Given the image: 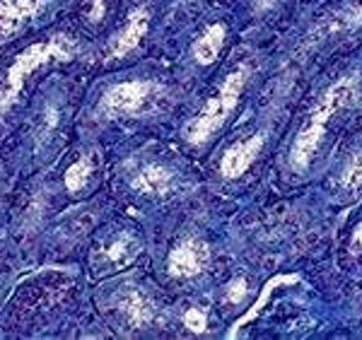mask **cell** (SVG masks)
<instances>
[{
  "label": "cell",
  "mask_w": 362,
  "mask_h": 340,
  "mask_svg": "<svg viewBox=\"0 0 362 340\" xmlns=\"http://www.w3.org/2000/svg\"><path fill=\"white\" fill-rule=\"evenodd\" d=\"M362 92V78L360 75H343L334 85H329L317 104L309 111V116L302 123V128L297 131L295 143L290 148V167L293 172H305L312 164L314 155H317L321 140H324L329 123L336 114H341L348 104H353Z\"/></svg>",
  "instance_id": "6da1fadb"
},
{
  "label": "cell",
  "mask_w": 362,
  "mask_h": 340,
  "mask_svg": "<svg viewBox=\"0 0 362 340\" xmlns=\"http://www.w3.org/2000/svg\"><path fill=\"white\" fill-rule=\"evenodd\" d=\"M78 54V44L73 39L61 34V37H51L42 44H32L29 49L22 51L8 68L5 78L0 80V114H5L17 102L20 92L25 90L27 80L37 73L39 68L49 66V63L70 61Z\"/></svg>",
  "instance_id": "7a4b0ae2"
},
{
  "label": "cell",
  "mask_w": 362,
  "mask_h": 340,
  "mask_svg": "<svg viewBox=\"0 0 362 340\" xmlns=\"http://www.w3.org/2000/svg\"><path fill=\"white\" fill-rule=\"evenodd\" d=\"M247 80H249L247 63H242L237 70H232V73L227 75V78L223 80V85L218 87V92H215V95L206 102V107H203L194 119L186 123L184 138L189 140L191 145L208 143V140L225 126L227 119L235 114Z\"/></svg>",
  "instance_id": "3957f363"
},
{
  "label": "cell",
  "mask_w": 362,
  "mask_h": 340,
  "mask_svg": "<svg viewBox=\"0 0 362 340\" xmlns=\"http://www.w3.org/2000/svg\"><path fill=\"white\" fill-rule=\"evenodd\" d=\"M167 99L165 85L155 80H128L112 85L97 104L102 119H136L162 109Z\"/></svg>",
  "instance_id": "277c9868"
},
{
  "label": "cell",
  "mask_w": 362,
  "mask_h": 340,
  "mask_svg": "<svg viewBox=\"0 0 362 340\" xmlns=\"http://www.w3.org/2000/svg\"><path fill=\"white\" fill-rule=\"evenodd\" d=\"M210 261V249L196 237H186L169 251L167 271L172 278H196L206 271Z\"/></svg>",
  "instance_id": "5b68a950"
},
{
  "label": "cell",
  "mask_w": 362,
  "mask_h": 340,
  "mask_svg": "<svg viewBox=\"0 0 362 340\" xmlns=\"http://www.w3.org/2000/svg\"><path fill=\"white\" fill-rule=\"evenodd\" d=\"M148 27H150V13L145 8H136L131 10L128 15L126 25L119 29V34L109 41L107 46V61H116V58H124L128 54L140 46V41L148 34Z\"/></svg>",
  "instance_id": "8992f818"
},
{
  "label": "cell",
  "mask_w": 362,
  "mask_h": 340,
  "mask_svg": "<svg viewBox=\"0 0 362 340\" xmlns=\"http://www.w3.org/2000/svg\"><path fill=\"white\" fill-rule=\"evenodd\" d=\"M264 140H266L264 133H254V136L239 140L232 148H227L223 162H220V174L225 179H239L242 174H247L249 167L259 157L261 148H264Z\"/></svg>",
  "instance_id": "52a82bcc"
},
{
  "label": "cell",
  "mask_w": 362,
  "mask_h": 340,
  "mask_svg": "<svg viewBox=\"0 0 362 340\" xmlns=\"http://www.w3.org/2000/svg\"><path fill=\"white\" fill-rule=\"evenodd\" d=\"M46 0H0V39H10L44 10Z\"/></svg>",
  "instance_id": "ba28073f"
},
{
  "label": "cell",
  "mask_w": 362,
  "mask_h": 340,
  "mask_svg": "<svg viewBox=\"0 0 362 340\" xmlns=\"http://www.w3.org/2000/svg\"><path fill=\"white\" fill-rule=\"evenodd\" d=\"M131 186L143 196L162 198L177 189V174L165 164H145L138 169V174L131 179Z\"/></svg>",
  "instance_id": "9c48e42d"
},
{
  "label": "cell",
  "mask_w": 362,
  "mask_h": 340,
  "mask_svg": "<svg viewBox=\"0 0 362 340\" xmlns=\"http://www.w3.org/2000/svg\"><path fill=\"white\" fill-rule=\"evenodd\" d=\"M119 309L131 328H148L155 321V304L136 287H126L119 295Z\"/></svg>",
  "instance_id": "30bf717a"
},
{
  "label": "cell",
  "mask_w": 362,
  "mask_h": 340,
  "mask_svg": "<svg viewBox=\"0 0 362 340\" xmlns=\"http://www.w3.org/2000/svg\"><path fill=\"white\" fill-rule=\"evenodd\" d=\"M225 25H210L194 44V58L201 66H210L220 56V49L225 44Z\"/></svg>",
  "instance_id": "8fae6325"
},
{
  "label": "cell",
  "mask_w": 362,
  "mask_h": 340,
  "mask_svg": "<svg viewBox=\"0 0 362 340\" xmlns=\"http://www.w3.org/2000/svg\"><path fill=\"white\" fill-rule=\"evenodd\" d=\"M140 239L133 237V234H119L116 239L109 242V246L104 249V256H107V261L112 263V266H128V263H133V259L140 254Z\"/></svg>",
  "instance_id": "7c38bea8"
},
{
  "label": "cell",
  "mask_w": 362,
  "mask_h": 340,
  "mask_svg": "<svg viewBox=\"0 0 362 340\" xmlns=\"http://www.w3.org/2000/svg\"><path fill=\"white\" fill-rule=\"evenodd\" d=\"M95 152H90V155L80 157L78 162H73L70 167L66 169V177H63V184H66V189L70 193H78L83 191L87 184H90L92 174H95Z\"/></svg>",
  "instance_id": "4fadbf2b"
},
{
  "label": "cell",
  "mask_w": 362,
  "mask_h": 340,
  "mask_svg": "<svg viewBox=\"0 0 362 340\" xmlns=\"http://www.w3.org/2000/svg\"><path fill=\"white\" fill-rule=\"evenodd\" d=\"M341 189L346 193H355L358 189H362V152H355V155L343 164Z\"/></svg>",
  "instance_id": "5bb4252c"
},
{
  "label": "cell",
  "mask_w": 362,
  "mask_h": 340,
  "mask_svg": "<svg viewBox=\"0 0 362 340\" xmlns=\"http://www.w3.org/2000/svg\"><path fill=\"white\" fill-rule=\"evenodd\" d=\"M184 326L189 328L191 333H203L208 326L206 314H203L201 309H189V312L184 314Z\"/></svg>",
  "instance_id": "9a60e30c"
},
{
  "label": "cell",
  "mask_w": 362,
  "mask_h": 340,
  "mask_svg": "<svg viewBox=\"0 0 362 340\" xmlns=\"http://www.w3.org/2000/svg\"><path fill=\"white\" fill-rule=\"evenodd\" d=\"M244 295H247V280H244V278H237V280H232V283L227 285V300H230L232 304L242 302Z\"/></svg>",
  "instance_id": "2e32d148"
},
{
  "label": "cell",
  "mask_w": 362,
  "mask_h": 340,
  "mask_svg": "<svg viewBox=\"0 0 362 340\" xmlns=\"http://www.w3.org/2000/svg\"><path fill=\"white\" fill-rule=\"evenodd\" d=\"M350 254H353V256L362 254V220H360V225L355 227L353 237H350Z\"/></svg>",
  "instance_id": "e0dca14e"
},
{
  "label": "cell",
  "mask_w": 362,
  "mask_h": 340,
  "mask_svg": "<svg viewBox=\"0 0 362 340\" xmlns=\"http://www.w3.org/2000/svg\"><path fill=\"white\" fill-rule=\"evenodd\" d=\"M360 25H362V0L353 8V13H348V17H346V27L355 29V27H360Z\"/></svg>",
  "instance_id": "ac0fdd59"
},
{
  "label": "cell",
  "mask_w": 362,
  "mask_h": 340,
  "mask_svg": "<svg viewBox=\"0 0 362 340\" xmlns=\"http://www.w3.org/2000/svg\"><path fill=\"white\" fill-rule=\"evenodd\" d=\"M104 13H107V3H104V0H95V3H92V10L87 13V17H90V22H99L104 17Z\"/></svg>",
  "instance_id": "d6986e66"
},
{
  "label": "cell",
  "mask_w": 362,
  "mask_h": 340,
  "mask_svg": "<svg viewBox=\"0 0 362 340\" xmlns=\"http://www.w3.org/2000/svg\"><path fill=\"white\" fill-rule=\"evenodd\" d=\"M278 0H256L254 3V8H256V13H264V10H268V8H273Z\"/></svg>",
  "instance_id": "ffe728a7"
}]
</instances>
